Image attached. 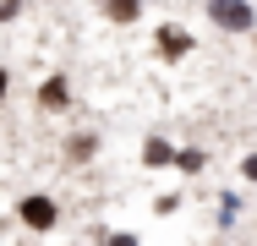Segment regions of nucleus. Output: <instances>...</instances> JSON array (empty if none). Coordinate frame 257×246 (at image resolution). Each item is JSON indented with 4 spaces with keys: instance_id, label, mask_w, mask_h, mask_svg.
Wrapping results in <instances>:
<instances>
[{
    "instance_id": "12",
    "label": "nucleus",
    "mask_w": 257,
    "mask_h": 246,
    "mask_svg": "<svg viewBox=\"0 0 257 246\" xmlns=\"http://www.w3.org/2000/svg\"><path fill=\"white\" fill-rule=\"evenodd\" d=\"M17 17H22V0H0V28L17 22Z\"/></svg>"
},
{
    "instance_id": "13",
    "label": "nucleus",
    "mask_w": 257,
    "mask_h": 246,
    "mask_svg": "<svg viewBox=\"0 0 257 246\" xmlns=\"http://www.w3.org/2000/svg\"><path fill=\"white\" fill-rule=\"evenodd\" d=\"M6 93H11V71L0 66V104H6Z\"/></svg>"
},
{
    "instance_id": "3",
    "label": "nucleus",
    "mask_w": 257,
    "mask_h": 246,
    "mask_svg": "<svg viewBox=\"0 0 257 246\" xmlns=\"http://www.w3.org/2000/svg\"><path fill=\"white\" fill-rule=\"evenodd\" d=\"M33 104H39L44 115H66V109H71V82H66L60 71H55V77H44V82H39V98H33Z\"/></svg>"
},
{
    "instance_id": "7",
    "label": "nucleus",
    "mask_w": 257,
    "mask_h": 246,
    "mask_svg": "<svg viewBox=\"0 0 257 246\" xmlns=\"http://www.w3.org/2000/svg\"><path fill=\"white\" fill-rule=\"evenodd\" d=\"M99 11L109 17V22H120V28H126V22H137V17H143V0H99Z\"/></svg>"
},
{
    "instance_id": "9",
    "label": "nucleus",
    "mask_w": 257,
    "mask_h": 246,
    "mask_svg": "<svg viewBox=\"0 0 257 246\" xmlns=\"http://www.w3.org/2000/svg\"><path fill=\"white\" fill-rule=\"evenodd\" d=\"M213 213H219V224H235L241 219V192H219V208Z\"/></svg>"
},
{
    "instance_id": "11",
    "label": "nucleus",
    "mask_w": 257,
    "mask_h": 246,
    "mask_svg": "<svg viewBox=\"0 0 257 246\" xmlns=\"http://www.w3.org/2000/svg\"><path fill=\"white\" fill-rule=\"evenodd\" d=\"M241 181H246V186H257V148L241 159Z\"/></svg>"
},
{
    "instance_id": "8",
    "label": "nucleus",
    "mask_w": 257,
    "mask_h": 246,
    "mask_svg": "<svg viewBox=\"0 0 257 246\" xmlns=\"http://www.w3.org/2000/svg\"><path fill=\"white\" fill-rule=\"evenodd\" d=\"M175 170H181V175H203L208 153H203V148H175Z\"/></svg>"
},
{
    "instance_id": "5",
    "label": "nucleus",
    "mask_w": 257,
    "mask_h": 246,
    "mask_svg": "<svg viewBox=\"0 0 257 246\" xmlns=\"http://www.w3.org/2000/svg\"><path fill=\"white\" fill-rule=\"evenodd\" d=\"M99 153V132H71L66 137V164H88Z\"/></svg>"
},
{
    "instance_id": "4",
    "label": "nucleus",
    "mask_w": 257,
    "mask_h": 246,
    "mask_svg": "<svg viewBox=\"0 0 257 246\" xmlns=\"http://www.w3.org/2000/svg\"><path fill=\"white\" fill-rule=\"evenodd\" d=\"M154 49H159V60H186V55H192V33L175 28V22H164L159 39H154Z\"/></svg>"
},
{
    "instance_id": "14",
    "label": "nucleus",
    "mask_w": 257,
    "mask_h": 246,
    "mask_svg": "<svg viewBox=\"0 0 257 246\" xmlns=\"http://www.w3.org/2000/svg\"><path fill=\"white\" fill-rule=\"evenodd\" d=\"M252 39H257V33H252Z\"/></svg>"
},
{
    "instance_id": "10",
    "label": "nucleus",
    "mask_w": 257,
    "mask_h": 246,
    "mask_svg": "<svg viewBox=\"0 0 257 246\" xmlns=\"http://www.w3.org/2000/svg\"><path fill=\"white\" fill-rule=\"evenodd\" d=\"M99 246H143V235H132V230H104Z\"/></svg>"
},
{
    "instance_id": "2",
    "label": "nucleus",
    "mask_w": 257,
    "mask_h": 246,
    "mask_svg": "<svg viewBox=\"0 0 257 246\" xmlns=\"http://www.w3.org/2000/svg\"><path fill=\"white\" fill-rule=\"evenodd\" d=\"M203 11L219 33H257V6L252 0H203Z\"/></svg>"
},
{
    "instance_id": "6",
    "label": "nucleus",
    "mask_w": 257,
    "mask_h": 246,
    "mask_svg": "<svg viewBox=\"0 0 257 246\" xmlns=\"http://www.w3.org/2000/svg\"><path fill=\"white\" fill-rule=\"evenodd\" d=\"M143 164H148V170H170V164H175V143L148 137V143H143Z\"/></svg>"
},
{
    "instance_id": "1",
    "label": "nucleus",
    "mask_w": 257,
    "mask_h": 246,
    "mask_svg": "<svg viewBox=\"0 0 257 246\" xmlns=\"http://www.w3.org/2000/svg\"><path fill=\"white\" fill-rule=\"evenodd\" d=\"M17 224H22L28 235H55L60 202H55L50 192H22V197H17Z\"/></svg>"
}]
</instances>
